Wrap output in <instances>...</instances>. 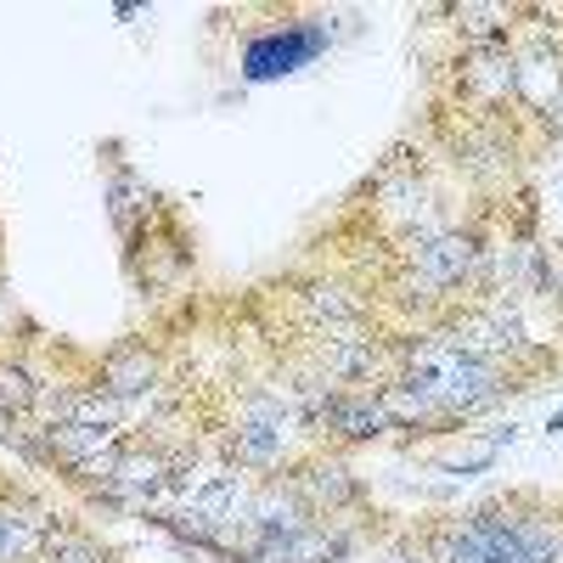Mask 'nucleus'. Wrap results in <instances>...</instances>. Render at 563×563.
Here are the masks:
<instances>
[{"label":"nucleus","instance_id":"nucleus-1","mask_svg":"<svg viewBox=\"0 0 563 563\" xmlns=\"http://www.w3.org/2000/svg\"><path fill=\"white\" fill-rule=\"evenodd\" d=\"M406 389L422 395L434 411H474V406L496 400L501 378H496V366L479 361V355H462L451 344H429V350H417Z\"/></svg>","mask_w":563,"mask_h":563},{"label":"nucleus","instance_id":"nucleus-2","mask_svg":"<svg viewBox=\"0 0 563 563\" xmlns=\"http://www.w3.org/2000/svg\"><path fill=\"white\" fill-rule=\"evenodd\" d=\"M327 45L321 29H282V34H265L249 45V57H243V74L249 79H276V74H294L305 68L316 52Z\"/></svg>","mask_w":563,"mask_h":563},{"label":"nucleus","instance_id":"nucleus-3","mask_svg":"<svg viewBox=\"0 0 563 563\" xmlns=\"http://www.w3.org/2000/svg\"><path fill=\"white\" fill-rule=\"evenodd\" d=\"M282 445H288V411L276 400H249V411L238 422V451L249 462H276Z\"/></svg>","mask_w":563,"mask_h":563},{"label":"nucleus","instance_id":"nucleus-4","mask_svg":"<svg viewBox=\"0 0 563 563\" xmlns=\"http://www.w3.org/2000/svg\"><path fill=\"white\" fill-rule=\"evenodd\" d=\"M451 350H462V355H474V350H519L525 339H519V316H507V310H490V316H467V321H456L451 327Z\"/></svg>","mask_w":563,"mask_h":563},{"label":"nucleus","instance_id":"nucleus-5","mask_svg":"<svg viewBox=\"0 0 563 563\" xmlns=\"http://www.w3.org/2000/svg\"><path fill=\"white\" fill-rule=\"evenodd\" d=\"M474 260H479V249L467 243V238H451V231H445V238H429V243L417 249V271L429 276L434 288H451V282H462L467 271H474Z\"/></svg>","mask_w":563,"mask_h":563},{"label":"nucleus","instance_id":"nucleus-6","mask_svg":"<svg viewBox=\"0 0 563 563\" xmlns=\"http://www.w3.org/2000/svg\"><path fill=\"white\" fill-rule=\"evenodd\" d=\"M52 451H63L68 462H85V467H102V451L113 445V422H52Z\"/></svg>","mask_w":563,"mask_h":563},{"label":"nucleus","instance_id":"nucleus-7","mask_svg":"<svg viewBox=\"0 0 563 563\" xmlns=\"http://www.w3.org/2000/svg\"><path fill=\"white\" fill-rule=\"evenodd\" d=\"M169 474H164V462L158 456H124L108 467V490L124 496V501H147L153 490H164Z\"/></svg>","mask_w":563,"mask_h":563},{"label":"nucleus","instance_id":"nucleus-8","mask_svg":"<svg viewBox=\"0 0 563 563\" xmlns=\"http://www.w3.org/2000/svg\"><path fill=\"white\" fill-rule=\"evenodd\" d=\"M327 417H333L350 440H372V434L389 429V411L378 400H327Z\"/></svg>","mask_w":563,"mask_h":563},{"label":"nucleus","instance_id":"nucleus-9","mask_svg":"<svg viewBox=\"0 0 563 563\" xmlns=\"http://www.w3.org/2000/svg\"><path fill=\"white\" fill-rule=\"evenodd\" d=\"M339 547L333 541H321L310 530H294V536H276L260 547V563H321V558H333Z\"/></svg>","mask_w":563,"mask_h":563},{"label":"nucleus","instance_id":"nucleus-10","mask_svg":"<svg viewBox=\"0 0 563 563\" xmlns=\"http://www.w3.org/2000/svg\"><path fill=\"white\" fill-rule=\"evenodd\" d=\"M141 389H153V361H147V350H119L113 361H108V395H141Z\"/></svg>","mask_w":563,"mask_h":563},{"label":"nucleus","instance_id":"nucleus-11","mask_svg":"<svg viewBox=\"0 0 563 563\" xmlns=\"http://www.w3.org/2000/svg\"><path fill=\"white\" fill-rule=\"evenodd\" d=\"M45 541L40 519H18V512H0V558H29Z\"/></svg>","mask_w":563,"mask_h":563},{"label":"nucleus","instance_id":"nucleus-12","mask_svg":"<svg viewBox=\"0 0 563 563\" xmlns=\"http://www.w3.org/2000/svg\"><path fill=\"white\" fill-rule=\"evenodd\" d=\"M327 366H333L339 372V378H361V372H372V366H378V355H372L366 344H327Z\"/></svg>","mask_w":563,"mask_h":563},{"label":"nucleus","instance_id":"nucleus-13","mask_svg":"<svg viewBox=\"0 0 563 563\" xmlns=\"http://www.w3.org/2000/svg\"><path fill=\"white\" fill-rule=\"evenodd\" d=\"M310 496H316V501H350L355 485H350L344 467H316V474H310Z\"/></svg>","mask_w":563,"mask_h":563},{"label":"nucleus","instance_id":"nucleus-14","mask_svg":"<svg viewBox=\"0 0 563 563\" xmlns=\"http://www.w3.org/2000/svg\"><path fill=\"white\" fill-rule=\"evenodd\" d=\"M310 310L327 316V321H355V305L339 288H310Z\"/></svg>","mask_w":563,"mask_h":563},{"label":"nucleus","instance_id":"nucleus-15","mask_svg":"<svg viewBox=\"0 0 563 563\" xmlns=\"http://www.w3.org/2000/svg\"><path fill=\"white\" fill-rule=\"evenodd\" d=\"M52 563H102V552L90 547V541H74V536H57V552Z\"/></svg>","mask_w":563,"mask_h":563},{"label":"nucleus","instance_id":"nucleus-16","mask_svg":"<svg viewBox=\"0 0 563 563\" xmlns=\"http://www.w3.org/2000/svg\"><path fill=\"white\" fill-rule=\"evenodd\" d=\"M0 400H7V406H29V400H34V389H29L23 372H7V366H0Z\"/></svg>","mask_w":563,"mask_h":563},{"label":"nucleus","instance_id":"nucleus-17","mask_svg":"<svg viewBox=\"0 0 563 563\" xmlns=\"http://www.w3.org/2000/svg\"><path fill=\"white\" fill-rule=\"evenodd\" d=\"M395 563H406V558H395Z\"/></svg>","mask_w":563,"mask_h":563}]
</instances>
